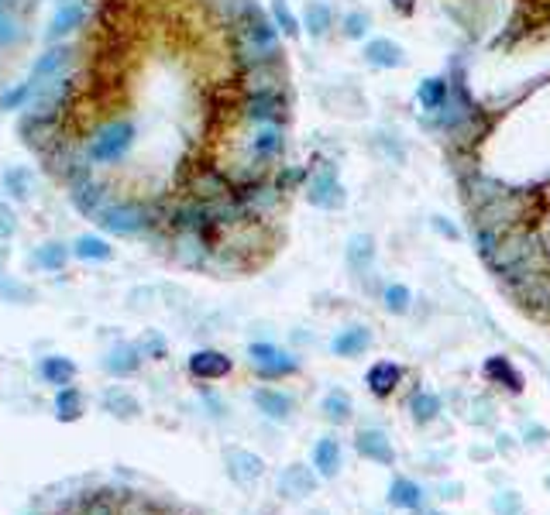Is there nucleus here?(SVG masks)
Wrapping results in <instances>:
<instances>
[{"instance_id":"1","label":"nucleus","mask_w":550,"mask_h":515,"mask_svg":"<svg viewBox=\"0 0 550 515\" xmlns=\"http://www.w3.org/2000/svg\"><path fill=\"white\" fill-rule=\"evenodd\" d=\"M135 138H138V124L135 121H127V117L107 121L104 127H96L94 138L86 141V162H94V165H117L135 148Z\"/></svg>"},{"instance_id":"2","label":"nucleus","mask_w":550,"mask_h":515,"mask_svg":"<svg viewBox=\"0 0 550 515\" xmlns=\"http://www.w3.org/2000/svg\"><path fill=\"white\" fill-rule=\"evenodd\" d=\"M248 358H252L255 375L262 378V381H283V378L299 375V368H303L296 354H289V351H283V347H275V343L268 341H255L248 347Z\"/></svg>"},{"instance_id":"3","label":"nucleus","mask_w":550,"mask_h":515,"mask_svg":"<svg viewBox=\"0 0 550 515\" xmlns=\"http://www.w3.org/2000/svg\"><path fill=\"white\" fill-rule=\"evenodd\" d=\"M100 231H107L114 237H135L152 227V213L142 203H104V210L96 213Z\"/></svg>"},{"instance_id":"4","label":"nucleus","mask_w":550,"mask_h":515,"mask_svg":"<svg viewBox=\"0 0 550 515\" xmlns=\"http://www.w3.org/2000/svg\"><path fill=\"white\" fill-rule=\"evenodd\" d=\"M303 196H306V203L316 206V210H341L347 203V193L341 186V179H337V172L334 165H324V169H316L306 175V186H303Z\"/></svg>"},{"instance_id":"5","label":"nucleus","mask_w":550,"mask_h":515,"mask_svg":"<svg viewBox=\"0 0 550 515\" xmlns=\"http://www.w3.org/2000/svg\"><path fill=\"white\" fill-rule=\"evenodd\" d=\"M245 117L252 124L265 127V124H283L285 121V96L283 90H252L248 100H245Z\"/></svg>"},{"instance_id":"6","label":"nucleus","mask_w":550,"mask_h":515,"mask_svg":"<svg viewBox=\"0 0 550 515\" xmlns=\"http://www.w3.org/2000/svg\"><path fill=\"white\" fill-rule=\"evenodd\" d=\"M90 15V0H59L55 4V15L48 21L45 42H63L73 32L83 28V21Z\"/></svg>"},{"instance_id":"7","label":"nucleus","mask_w":550,"mask_h":515,"mask_svg":"<svg viewBox=\"0 0 550 515\" xmlns=\"http://www.w3.org/2000/svg\"><path fill=\"white\" fill-rule=\"evenodd\" d=\"M69 189H73V193H69L73 206H76L79 213H86V217H96V213L104 210V203H107V196H104V186H100L94 175L86 172V165L73 172V186H69Z\"/></svg>"},{"instance_id":"8","label":"nucleus","mask_w":550,"mask_h":515,"mask_svg":"<svg viewBox=\"0 0 550 515\" xmlns=\"http://www.w3.org/2000/svg\"><path fill=\"white\" fill-rule=\"evenodd\" d=\"M189 375L200 378V381H220L235 371V361L227 358L224 351H214V347H204V351H193L186 361Z\"/></svg>"},{"instance_id":"9","label":"nucleus","mask_w":550,"mask_h":515,"mask_svg":"<svg viewBox=\"0 0 550 515\" xmlns=\"http://www.w3.org/2000/svg\"><path fill=\"white\" fill-rule=\"evenodd\" d=\"M224 464H227V478L235 484H252L265 474V461L258 453L245 451V447H227L224 451Z\"/></svg>"},{"instance_id":"10","label":"nucleus","mask_w":550,"mask_h":515,"mask_svg":"<svg viewBox=\"0 0 550 515\" xmlns=\"http://www.w3.org/2000/svg\"><path fill=\"white\" fill-rule=\"evenodd\" d=\"M362 55L372 69H403L409 63L406 48L399 45V42H393V38H368Z\"/></svg>"},{"instance_id":"11","label":"nucleus","mask_w":550,"mask_h":515,"mask_svg":"<svg viewBox=\"0 0 550 515\" xmlns=\"http://www.w3.org/2000/svg\"><path fill=\"white\" fill-rule=\"evenodd\" d=\"M355 451L362 453L365 461L382 464V468H393V464H395L393 440L385 437L382 430H358V433H355Z\"/></svg>"},{"instance_id":"12","label":"nucleus","mask_w":550,"mask_h":515,"mask_svg":"<svg viewBox=\"0 0 550 515\" xmlns=\"http://www.w3.org/2000/svg\"><path fill=\"white\" fill-rule=\"evenodd\" d=\"M316 484H320V474L306 464H289L279 470V495L285 499H306L316 491Z\"/></svg>"},{"instance_id":"13","label":"nucleus","mask_w":550,"mask_h":515,"mask_svg":"<svg viewBox=\"0 0 550 515\" xmlns=\"http://www.w3.org/2000/svg\"><path fill=\"white\" fill-rule=\"evenodd\" d=\"M252 402L258 406V412H262L265 420H275V422L293 420V412H296V399L283 389H255Z\"/></svg>"},{"instance_id":"14","label":"nucleus","mask_w":550,"mask_h":515,"mask_svg":"<svg viewBox=\"0 0 550 515\" xmlns=\"http://www.w3.org/2000/svg\"><path fill=\"white\" fill-rule=\"evenodd\" d=\"M403 381V364L395 361H375L368 371H365V385L375 399H393V391Z\"/></svg>"},{"instance_id":"15","label":"nucleus","mask_w":550,"mask_h":515,"mask_svg":"<svg viewBox=\"0 0 550 515\" xmlns=\"http://www.w3.org/2000/svg\"><path fill=\"white\" fill-rule=\"evenodd\" d=\"M482 375H485L492 385H503L505 391H513V395H519V391L526 389L523 371H519L516 364L505 358V354H492V358H485V364H482Z\"/></svg>"},{"instance_id":"16","label":"nucleus","mask_w":550,"mask_h":515,"mask_svg":"<svg viewBox=\"0 0 550 515\" xmlns=\"http://www.w3.org/2000/svg\"><path fill=\"white\" fill-rule=\"evenodd\" d=\"M310 461H314V470L330 481V478H337L341 474V464H345V451H341V440L337 437H320L314 443V453H310Z\"/></svg>"},{"instance_id":"17","label":"nucleus","mask_w":550,"mask_h":515,"mask_svg":"<svg viewBox=\"0 0 550 515\" xmlns=\"http://www.w3.org/2000/svg\"><path fill=\"white\" fill-rule=\"evenodd\" d=\"M142 343H117V347H110L107 358L100 361L104 364V371L114 378H127L135 375L138 368H142Z\"/></svg>"},{"instance_id":"18","label":"nucleus","mask_w":550,"mask_h":515,"mask_svg":"<svg viewBox=\"0 0 550 515\" xmlns=\"http://www.w3.org/2000/svg\"><path fill=\"white\" fill-rule=\"evenodd\" d=\"M372 327H365V323H355V327H345L337 330V337L330 341V351L337 354V358H362L365 351L372 347Z\"/></svg>"},{"instance_id":"19","label":"nucleus","mask_w":550,"mask_h":515,"mask_svg":"<svg viewBox=\"0 0 550 515\" xmlns=\"http://www.w3.org/2000/svg\"><path fill=\"white\" fill-rule=\"evenodd\" d=\"M451 96H455V83L447 76H426L420 79V86H416V104H420L426 114H440V110L447 107Z\"/></svg>"},{"instance_id":"20","label":"nucleus","mask_w":550,"mask_h":515,"mask_svg":"<svg viewBox=\"0 0 550 515\" xmlns=\"http://www.w3.org/2000/svg\"><path fill=\"white\" fill-rule=\"evenodd\" d=\"M389 505L393 509H406V512H420L426 501V491L420 488V481H413V478H393V484H389Z\"/></svg>"},{"instance_id":"21","label":"nucleus","mask_w":550,"mask_h":515,"mask_svg":"<svg viewBox=\"0 0 550 515\" xmlns=\"http://www.w3.org/2000/svg\"><path fill=\"white\" fill-rule=\"evenodd\" d=\"M334 7H330L327 0H306V7H303V32L310 35V38H327L330 28H334Z\"/></svg>"},{"instance_id":"22","label":"nucleus","mask_w":550,"mask_h":515,"mask_svg":"<svg viewBox=\"0 0 550 515\" xmlns=\"http://www.w3.org/2000/svg\"><path fill=\"white\" fill-rule=\"evenodd\" d=\"M69 59H73V48H69V45L48 48V52H42V55H38V63H35V69H32V79H38L42 86L55 83V76H59L65 65H69Z\"/></svg>"},{"instance_id":"23","label":"nucleus","mask_w":550,"mask_h":515,"mask_svg":"<svg viewBox=\"0 0 550 515\" xmlns=\"http://www.w3.org/2000/svg\"><path fill=\"white\" fill-rule=\"evenodd\" d=\"M409 416H413V422L416 426H430V422L437 420L440 412H444V399H440L437 391H430V389H416L413 395H409Z\"/></svg>"},{"instance_id":"24","label":"nucleus","mask_w":550,"mask_h":515,"mask_svg":"<svg viewBox=\"0 0 550 515\" xmlns=\"http://www.w3.org/2000/svg\"><path fill=\"white\" fill-rule=\"evenodd\" d=\"M76 364L63 354H48V358L38 361V375L45 378L48 385H55V389H65V385H73L76 381Z\"/></svg>"},{"instance_id":"25","label":"nucleus","mask_w":550,"mask_h":515,"mask_svg":"<svg viewBox=\"0 0 550 515\" xmlns=\"http://www.w3.org/2000/svg\"><path fill=\"white\" fill-rule=\"evenodd\" d=\"M375 265V237L372 234H355L347 241V268L355 275H365Z\"/></svg>"},{"instance_id":"26","label":"nucleus","mask_w":550,"mask_h":515,"mask_svg":"<svg viewBox=\"0 0 550 515\" xmlns=\"http://www.w3.org/2000/svg\"><path fill=\"white\" fill-rule=\"evenodd\" d=\"M283 152H285L283 127H275V124L258 127V134L252 138V155L258 158V162H272V158H279Z\"/></svg>"},{"instance_id":"27","label":"nucleus","mask_w":550,"mask_h":515,"mask_svg":"<svg viewBox=\"0 0 550 515\" xmlns=\"http://www.w3.org/2000/svg\"><path fill=\"white\" fill-rule=\"evenodd\" d=\"M320 412H324V420L334 422V426H347L351 416H355V402H351V395L345 389H330L324 395V402H320Z\"/></svg>"},{"instance_id":"28","label":"nucleus","mask_w":550,"mask_h":515,"mask_svg":"<svg viewBox=\"0 0 550 515\" xmlns=\"http://www.w3.org/2000/svg\"><path fill=\"white\" fill-rule=\"evenodd\" d=\"M100 402H104V409H107L110 416H117V420H135V416L142 412V402H138L127 389H117V385L104 391Z\"/></svg>"},{"instance_id":"29","label":"nucleus","mask_w":550,"mask_h":515,"mask_svg":"<svg viewBox=\"0 0 550 515\" xmlns=\"http://www.w3.org/2000/svg\"><path fill=\"white\" fill-rule=\"evenodd\" d=\"M52 409H55V420L59 422H76L79 416H83V409H86L83 391H79L76 385L55 389V402H52Z\"/></svg>"},{"instance_id":"30","label":"nucleus","mask_w":550,"mask_h":515,"mask_svg":"<svg viewBox=\"0 0 550 515\" xmlns=\"http://www.w3.org/2000/svg\"><path fill=\"white\" fill-rule=\"evenodd\" d=\"M73 258H79V262H110V258H114V248H110L107 237L83 234L73 241Z\"/></svg>"},{"instance_id":"31","label":"nucleus","mask_w":550,"mask_h":515,"mask_svg":"<svg viewBox=\"0 0 550 515\" xmlns=\"http://www.w3.org/2000/svg\"><path fill=\"white\" fill-rule=\"evenodd\" d=\"M382 310L393 312V316H406L413 310V289L403 285V282H389L382 289Z\"/></svg>"},{"instance_id":"32","label":"nucleus","mask_w":550,"mask_h":515,"mask_svg":"<svg viewBox=\"0 0 550 515\" xmlns=\"http://www.w3.org/2000/svg\"><path fill=\"white\" fill-rule=\"evenodd\" d=\"M69 258H73V248H65L59 241H48V244H42V248L35 251V262L45 272H63Z\"/></svg>"},{"instance_id":"33","label":"nucleus","mask_w":550,"mask_h":515,"mask_svg":"<svg viewBox=\"0 0 550 515\" xmlns=\"http://www.w3.org/2000/svg\"><path fill=\"white\" fill-rule=\"evenodd\" d=\"M79 515H121V505L114 499V491H94L79 501Z\"/></svg>"},{"instance_id":"34","label":"nucleus","mask_w":550,"mask_h":515,"mask_svg":"<svg viewBox=\"0 0 550 515\" xmlns=\"http://www.w3.org/2000/svg\"><path fill=\"white\" fill-rule=\"evenodd\" d=\"M38 94H42V83L28 76L21 86H15V90H7V94L0 96V110H21L32 96H38Z\"/></svg>"},{"instance_id":"35","label":"nucleus","mask_w":550,"mask_h":515,"mask_svg":"<svg viewBox=\"0 0 550 515\" xmlns=\"http://www.w3.org/2000/svg\"><path fill=\"white\" fill-rule=\"evenodd\" d=\"M272 21H275V28H279L285 38H299V32H303V21L293 15V7H289L285 0H272Z\"/></svg>"},{"instance_id":"36","label":"nucleus","mask_w":550,"mask_h":515,"mask_svg":"<svg viewBox=\"0 0 550 515\" xmlns=\"http://www.w3.org/2000/svg\"><path fill=\"white\" fill-rule=\"evenodd\" d=\"M341 32H345V38H351V42H365V35L372 32V15H368V11H347V15L341 17Z\"/></svg>"},{"instance_id":"37","label":"nucleus","mask_w":550,"mask_h":515,"mask_svg":"<svg viewBox=\"0 0 550 515\" xmlns=\"http://www.w3.org/2000/svg\"><path fill=\"white\" fill-rule=\"evenodd\" d=\"M4 189H7L15 200H28V196H32V172L25 169V165L7 169L4 172Z\"/></svg>"},{"instance_id":"38","label":"nucleus","mask_w":550,"mask_h":515,"mask_svg":"<svg viewBox=\"0 0 550 515\" xmlns=\"http://www.w3.org/2000/svg\"><path fill=\"white\" fill-rule=\"evenodd\" d=\"M499 241H503V234H495V231H488V227H475V248H478V254H482L485 262L495 254Z\"/></svg>"},{"instance_id":"39","label":"nucleus","mask_w":550,"mask_h":515,"mask_svg":"<svg viewBox=\"0 0 550 515\" xmlns=\"http://www.w3.org/2000/svg\"><path fill=\"white\" fill-rule=\"evenodd\" d=\"M495 512L499 515H519L523 512V499H519L516 491H503V495H495Z\"/></svg>"},{"instance_id":"40","label":"nucleus","mask_w":550,"mask_h":515,"mask_svg":"<svg viewBox=\"0 0 550 515\" xmlns=\"http://www.w3.org/2000/svg\"><path fill=\"white\" fill-rule=\"evenodd\" d=\"M523 443H534V447H544L550 440V430L547 426H540V422H526V430H523Z\"/></svg>"},{"instance_id":"41","label":"nucleus","mask_w":550,"mask_h":515,"mask_svg":"<svg viewBox=\"0 0 550 515\" xmlns=\"http://www.w3.org/2000/svg\"><path fill=\"white\" fill-rule=\"evenodd\" d=\"M430 223H434V231H437L440 237H447V241H461V231H457L455 220H447V217H430Z\"/></svg>"},{"instance_id":"42","label":"nucleus","mask_w":550,"mask_h":515,"mask_svg":"<svg viewBox=\"0 0 550 515\" xmlns=\"http://www.w3.org/2000/svg\"><path fill=\"white\" fill-rule=\"evenodd\" d=\"M142 354L145 358H155V361H162L165 358V341L158 337V333H152L148 341H142Z\"/></svg>"},{"instance_id":"43","label":"nucleus","mask_w":550,"mask_h":515,"mask_svg":"<svg viewBox=\"0 0 550 515\" xmlns=\"http://www.w3.org/2000/svg\"><path fill=\"white\" fill-rule=\"evenodd\" d=\"M17 38V25H15V17L7 15L4 7H0V42H15Z\"/></svg>"},{"instance_id":"44","label":"nucleus","mask_w":550,"mask_h":515,"mask_svg":"<svg viewBox=\"0 0 550 515\" xmlns=\"http://www.w3.org/2000/svg\"><path fill=\"white\" fill-rule=\"evenodd\" d=\"M437 495L440 499H461V484H440Z\"/></svg>"},{"instance_id":"45","label":"nucleus","mask_w":550,"mask_h":515,"mask_svg":"<svg viewBox=\"0 0 550 515\" xmlns=\"http://www.w3.org/2000/svg\"><path fill=\"white\" fill-rule=\"evenodd\" d=\"M389 4H393L395 11H399V15H413V11H416V0H389Z\"/></svg>"},{"instance_id":"46","label":"nucleus","mask_w":550,"mask_h":515,"mask_svg":"<svg viewBox=\"0 0 550 515\" xmlns=\"http://www.w3.org/2000/svg\"><path fill=\"white\" fill-rule=\"evenodd\" d=\"M544 484H547V491H550V474H547V478H544Z\"/></svg>"},{"instance_id":"47","label":"nucleus","mask_w":550,"mask_h":515,"mask_svg":"<svg viewBox=\"0 0 550 515\" xmlns=\"http://www.w3.org/2000/svg\"><path fill=\"white\" fill-rule=\"evenodd\" d=\"M0 7H4V0H0Z\"/></svg>"}]
</instances>
